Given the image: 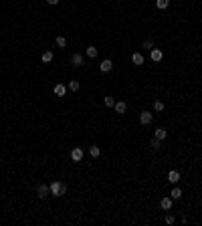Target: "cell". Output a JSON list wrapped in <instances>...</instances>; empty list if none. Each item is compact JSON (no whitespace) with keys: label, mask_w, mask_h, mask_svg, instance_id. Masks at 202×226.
I'll list each match as a JSON object with an SVG mask.
<instances>
[{"label":"cell","mask_w":202,"mask_h":226,"mask_svg":"<svg viewBox=\"0 0 202 226\" xmlns=\"http://www.w3.org/2000/svg\"><path fill=\"white\" fill-rule=\"evenodd\" d=\"M49 190H51V194H53L55 198H59V196L67 194V184H63V182H53V184H49Z\"/></svg>","instance_id":"obj_1"},{"label":"cell","mask_w":202,"mask_h":226,"mask_svg":"<svg viewBox=\"0 0 202 226\" xmlns=\"http://www.w3.org/2000/svg\"><path fill=\"white\" fill-rule=\"evenodd\" d=\"M37 194H38V198H47V196L51 194L49 186H47V184H41V186H38V190H37Z\"/></svg>","instance_id":"obj_2"},{"label":"cell","mask_w":202,"mask_h":226,"mask_svg":"<svg viewBox=\"0 0 202 226\" xmlns=\"http://www.w3.org/2000/svg\"><path fill=\"white\" fill-rule=\"evenodd\" d=\"M152 113H150V111H141V115H140V121L141 123H144V125H150V123H152Z\"/></svg>","instance_id":"obj_3"},{"label":"cell","mask_w":202,"mask_h":226,"mask_svg":"<svg viewBox=\"0 0 202 226\" xmlns=\"http://www.w3.org/2000/svg\"><path fill=\"white\" fill-rule=\"evenodd\" d=\"M71 160L73 161H81L83 160V150H81V147H75V150L71 151Z\"/></svg>","instance_id":"obj_4"},{"label":"cell","mask_w":202,"mask_h":226,"mask_svg":"<svg viewBox=\"0 0 202 226\" xmlns=\"http://www.w3.org/2000/svg\"><path fill=\"white\" fill-rule=\"evenodd\" d=\"M162 57H164V55H162V50L160 49H152L150 50V59H152V61H162Z\"/></svg>","instance_id":"obj_5"},{"label":"cell","mask_w":202,"mask_h":226,"mask_svg":"<svg viewBox=\"0 0 202 226\" xmlns=\"http://www.w3.org/2000/svg\"><path fill=\"white\" fill-rule=\"evenodd\" d=\"M131 63H134L135 67L144 65V55H141V53H134V55H131Z\"/></svg>","instance_id":"obj_6"},{"label":"cell","mask_w":202,"mask_h":226,"mask_svg":"<svg viewBox=\"0 0 202 226\" xmlns=\"http://www.w3.org/2000/svg\"><path fill=\"white\" fill-rule=\"evenodd\" d=\"M111 67H113V63H111L109 59H103L101 65H99V69H101V73H107V71H111Z\"/></svg>","instance_id":"obj_7"},{"label":"cell","mask_w":202,"mask_h":226,"mask_svg":"<svg viewBox=\"0 0 202 226\" xmlns=\"http://www.w3.org/2000/svg\"><path fill=\"white\" fill-rule=\"evenodd\" d=\"M180 178L182 176H180V172H176V170H172V172L168 174V182H172V184H178Z\"/></svg>","instance_id":"obj_8"},{"label":"cell","mask_w":202,"mask_h":226,"mask_svg":"<svg viewBox=\"0 0 202 226\" xmlns=\"http://www.w3.org/2000/svg\"><path fill=\"white\" fill-rule=\"evenodd\" d=\"M83 61H85V59H83V55H79V53H77V55H73L71 65H73V67H81V65H83Z\"/></svg>","instance_id":"obj_9"},{"label":"cell","mask_w":202,"mask_h":226,"mask_svg":"<svg viewBox=\"0 0 202 226\" xmlns=\"http://www.w3.org/2000/svg\"><path fill=\"white\" fill-rule=\"evenodd\" d=\"M65 93H67V87L63 83H57V85H55V95H57V97H63Z\"/></svg>","instance_id":"obj_10"},{"label":"cell","mask_w":202,"mask_h":226,"mask_svg":"<svg viewBox=\"0 0 202 226\" xmlns=\"http://www.w3.org/2000/svg\"><path fill=\"white\" fill-rule=\"evenodd\" d=\"M113 109H115V113H119V115H121V113H126V109H127V105H126V103H123V101H117V103H115V105H113Z\"/></svg>","instance_id":"obj_11"},{"label":"cell","mask_w":202,"mask_h":226,"mask_svg":"<svg viewBox=\"0 0 202 226\" xmlns=\"http://www.w3.org/2000/svg\"><path fill=\"white\" fill-rule=\"evenodd\" d=\"M160 206L164 208V210H170V208H172V198H162Z\"/></svg>","instance_id":"obj_12"},{"label":"cell","mask_w":202,"mask_h":226,"mask_svg":"<svg viewBox=\"0 0 202 226\" xmlns=\"http://www.w3.org/2000/svg\"><path fill=\"white\" fill-rule=\"evenodd\" d=\"M41 59H42V63H51L53 61V50H45Z\"/></svg>","instance_id":"obj_13"},{"label":"cell","mask_w":202,"mask_h":226,"mask_svg":"<svg viewBox=\"0 0 202 226\" xmlns=\"http://www.w3.org/2000/svg\"><path fill=\"white\" fill-rule=\"evenodd\" d=\"M89 153H91V157H99V153H101L99 146H91L89 147Z\"/></svg>","instance_id":"obj_14"},{"label":"cell","mask_w":202,"mask_h":226,"mask_svg":"<svg viewBox=\"0 0 202 226\" xmlns=\"http://www.w3.org/2000/svg\"><path fill=\"white\" fill-rule=\"evenodd\" d=\"M156 6L160 8V10H164V8L170 6V0H156Z\"/></svg>","instance_id":"obj_15"},{"label":"cell","mask_w":202,"mask_h":226,"mask_svg":"<svg viewBox=\"0 0 202 226\" xmlns=\"http://www.w3.org/2000/svg\"><path fill=\"white\" fill-rule=\"evenodd\" d=\"M87 57L89 59H95L97 57V49H95V46H87Z\"/></svg>","instance_id":"obj_16"},{"label":"cell","mask_w":202,"mask_h":226,"mask_svg":"<svg viewBox=\"0 0 202 226\" xmlns=\"http://www.w3.org/2000/svg\"><path fill=\"white\" fill-rule=\"evenodd\" d=\"M170 196H172V200H178V198H182V190H180V188H174Z\"/></svg>","instance_id":"obj_17"},{"label":"cell","mask_w":202,"mask_h":226,"mask_svg":"<svg viewBox=\"0 0 202 226\" xmlns=\"http://www.w3.org/2000/svg\"><path fill=\"white\" fill-rule=\"evenodd\" d=\"M79 81H69V89H71V91H79Z\"/></svg>","instance_id":"obj_18"},{"label":"cell","mask_w":202,"mask_h":226,"mask_svg":"<svg viewBox=\"0 0 202 226\" xmlns=\"http://www.w3.org/2000/svg\"><path fill=\"white\" fill-rule=\"evenodd\" d=\"M150 147H152V150H160V139L154 137L152 142H150Z\"/></svg>","instance_id":"obj_19"},{"label":"cell","mask_w":202,"mask_h":226,"mask_svg":"<svg viewBox=\"0 0 202 226\" xmlns=\"http://www.w3.org/2000/svg\"><path fill=\"white\" fill-rule=\"evenodd\" d=\"M103 103H105V107H113V105H115V99H113V97H105V99H103Z\"/></svg>","instance_id":"obj_20"},{"label":"cell","mask_w":202,"mask_h":226,"mask_svg":"<svg viewBox=\"0 0 202 226\" xmlns=\"http://www.w3.org/2000/svg\"><path fill=\"white\" fill-rule=\"evenodd\" d=\"M57 46H61V49L67 46V38L65 36H57Z\"/></svg>","instance_id":"obj_21"},{"label":"cell","mask_w":202,"mask_h":226,"mask_svg":"<svg viewBox=\"0 0 202 226\" xmlns=\"http://www.w3.org/2000/svg\"><path fill=\"white\" fill-rule=\"evenodd\" d=\"M156 137L160 139V142H162V139H166V129H156Z\"/></svg>","instance_id":"obj_22"},{"label":"cell","mask_w":202,"mask_h":226,"mask_svg":"<svg viewBox=\"0 0 202 226\" xmlns=\"http://www.w3.org/2000/svg\"><path fill=\"white\" fill-rule=\"evenodd\" d=\"M154 109H156V111H164V103H162V101H156V103H154Z\"/></svg>","instance_id":"obj_23"},{"label":"cell","mask_w":202,"mask_h":226,"mask_svg":"<svg viewBox=\"0 0 202 226\" xmlns=\"http://www.w3.org/2000/svg\"><path fill=\"white\" fill-rule=\"evenodd\" d=\"M144 49L152 50V49H154V42H152V41H145V42H144Z\"/></svg>","instance_id":"obj_24"},{"label":"cell","mask_w":202,"mask_h":226,"mask_svg":"<svg viewBox=\"0 0 202 226\" xmlns=\"http://www.w3.org/2000/svg\"><path fill=\"white\" fill-rule=\"evenodd\" d=\"M166 224H174V216H172V214L166 216Z\"/></svg>","instance_id":"obj_25"},{"label":"cell","mask_w":202,"mask_h":226,"mask_svg":"<svg viewBox=\"0 0 202 226\" xmlns=\"http://www.w3.org/2000/svg\"><path fill=\"white\" fill-rule=\"evenodd\" d=\"M47 4H49V6H57L59 0H47Z\"/></svg>","instance_id":"obj_26"}]
</instances>
